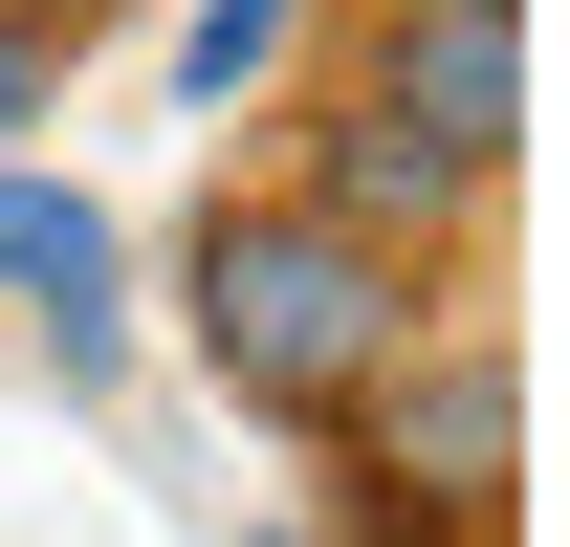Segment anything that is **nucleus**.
Returning <instances> with one entry per match:
<instances>
[{"label": "nucleus", "instance_id": "nucleus-1", "mask_svg": "<svg viewBox=\"0 0 570 547\" xmlns=\"http://www.w3.org/2000/svg\"><path fill=\"white\" fill-rule=\"evenodd\" d=\"M417 329H439V263H395V241H352V219H307L285 176L198 198V241H176V350H198L219 416H264V438H330Z\"/></svg>", "mask_w": 570, "mask_h": 547}, {"label": "nucleus", "instance_id": "nucleus-2", "mask_svg": "<svg viewBox=\"0 0 570 547\" xmlns=\"http://www.w3.org/2000/svg\"><path fill=\"white\" fill-rule=\"evenodd\" d=\"M352 88H373L417 153H461V176L504 198V153H527V0H373Z\"/></svg>", "mask_w": 570, "mask_h": 547}, {"label": "nucleus", "instance_id": "nucleus-3", "mask_svg": "<svg viewBox=\"0 0 570 547\" xmlns=\"http://www.w3.org/2000/svg\"><path fill=\"white\" fill-rule=\"evenodd\" d=\"M0 307L45 329V372H67V395H110V372H132V241H110V198H88V176H22V153H0Z\"/></svg>", "mask_w": 570, "mask_h": 547}, {"label": "nucleus", "instance_id": "nucleus-4", "mask_svg": "<svg viewBox=\"0 0 570 547\" xmlns=\"http://www.w3.org/2000/svg\"><path fill=\"white\" fill-rule=\"evenodd\" d=\"M285 198L352 219V241H395V263H439V241L483 219V176H461V153H417L352 67H330V88H285Z\"/></svg>", "mask_w": 570, "mask_h": 547}, {"label": "nucleus", "instance_id": "nucleus-5", "mask_svg": "<svg viewBox=\"0 0 570 547\" xmlns=\"http://www.w3.org/2000/svg\"><path fill=\"white\" fill-rule=\"evenodd\" d=\"M242 88H307V0H176V110H242Z\"/></svg>", "mask_w": 570, "mask_h": 547}, {"label": "nucleus", "instance_id": "nucleus-6", "mask_svg": "<svg viewBox=\"0 0 570 547\" xmlns=\"http://www.w3.org/2000/svg\"><path fill=\"white\" fill-rule=\"evenodd\" d=\"M45 110H67V22H22V0H0V153L45 132Z\"/></svg>", "mask_w": 570, "mask_h": 547}, {"label": "nucleus", "instance_id": "nucleus-7", "mask_svg": "<svg viewBox=\"0 0 570 547\" xmlns=\"http://www.w3.org/2000/svg\"><path fill=\"white\" fill-rule=\"evenodd\" d=\"M22 22H67V44H88V22H110V0H22Z\"/></svg>", "mask_w": 570, "mask_h": 547}, {"label": "nucleus", "instance_id": "nucleus-8", "mask_svg": "<svg viewBox=\"0 0 570 547\" xmlns=\"http://www.w3.org/2000/svg\"><path fill=\"white\" fill-rule=\"evenodd\" d=\"M242 547H330V526H242Z\"/></svg>", "mask_w": 570, "mask_h": 547}]
</instances>
